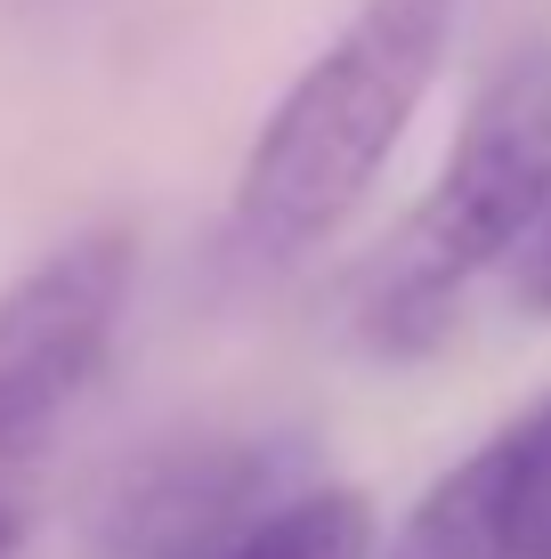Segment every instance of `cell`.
<instances>
[{"label":"cell","mask_w":551,"mask_h":559,"mask_svg":"<svg viewBox=\"0 0 551 559\" xmlns=\"http://www.w3.org/2000/svg\"><path fill=\"white\" fill-rule=\"evenodd\" d=\"M373 544H382V527H373L366 495L333 487V478H309V487H292L284 503L243 519L236 535H219L195 559H373Z\"/></svg>","instance_id":"6"},{"label":"cell","mask_w":551,"mask_h":559,"mask_svg":"<svg viewBox=\"0 0 551 559\" xmlns=\"http://www.w3.org/2000/svg\"><path fill=\"white\" fill-rule=\"evenodd\" d=\"M373 559H551V390L454 454Z\"/></svg>","instance_id":"5"},{"label":"cell","mask_w":551,"mask_h":559,"mask_svg":"<svg viewBox=\"0 0 551 559\" xmlns=\"http://www.w3.org/2000/svg\"><path fill=\"white\" fill-rule=\"evenodd\" d=\"M503 293H511V308H519V317H543V324H551V203H543V219L527 227V243L511 252Z\"/></svg>","instance_id":"7"},{"label":"cell","mask_w":551,"mask_h":559,"mask_svg":"<svg viewBox=\"0 0 551 559\" xmlns=\"http://www.w3.org/2000/svg\"><path fill=\"white\" fill-rule=\"evenodd\" d=\"M470 0H357L325 49L276 90L227 195L236 267L284 276L349 236L430 106Z\"/></svg>","instance_id":"1"},{"label":"cell","mask_w":551,"mask_h":559,"mask_svg":"<svg viewBox=\"0 0 551 559\" xmlns=\"http://www.w3.org/2000/svg\"><path fill=\"white\" fill-rule=\"evenodd\" d=\"M292 487V438H163L130 454L89 503L98 559H195L243 519L284 503Z\"/></svg>","instance_id":"4"},{"label":"cell","mask_w":551,"mask_h":559,"mask_svg":"<svg viewBox=\"0 0 551 559\" xmlns=\"http://www.w3.org/2000/svg\"><path fill=\"white\" fill-rule=\"evenodd\" d=\"M25 527H33V519H25V503H16V495L0 487V559H9L16 544H25Z\"/></svg>","instance_id":"8"},{"label":"cell","mask_w":551,"mask_h":559,"mask_svg":"<svg viewBox=\"0 0 551 559\" xmlns=\"http://www.w3.org/2000/svg\"><path fill=\"white\" fill-rule=\"evenodd\" d=\"M543 203H551V41H519L470 90L439 179L373 243L366 276L349 293L357 349L390 365L439 349L463 300L511 267Z\"/></svg>","instance_id":"2"},{"label":"cell","mask_w":551,"mask_h":559,"mask_svg":"<svg viewBox=\"0 0 551 559\" xmlns=\"http://www.w3.org/2000/svg\"><path fill=\"white\" fill-rule=\"evenodd\" d=\"M139 300V227L89 219L0 284V471L49 454L89 406Z\"/></svg>","instance_id":"3"}]
</instances>
